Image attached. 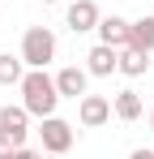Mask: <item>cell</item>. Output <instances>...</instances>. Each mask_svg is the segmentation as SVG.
I'll return each mask as SVG.
<instances>
[{"instance_id":"6da1fadb","label":"cell","mask_w":154,"mask_h":159,"mask_svg":"<svg viewBox=\"0 0 154 159\" xmlns=\"http://www.w3.org/2000/svg\"><path fill=\"white\" fill-rule=\"evenodd\" d=\"M22 90V107L30 116H56V103H60V90H56V78H47V69H26V78L17 82Z\"/></svg>"},{"instance_id":"7a4b0ae2","label":"cell","mask_w":154,"mask_h":159,"mask_svg":"<svg viewBox=\"0 0 154 159\" xmlns=\"http://www.w3.org/2000/svg\"><path fill=\"white\" fill-rule=\"evenodd\" d=\"M56 60V34L47 26H30L22 34V65L26 69H47Z\"/></svg>"},{"instance_id":"3957f363","label":"cell","mask_w":154,"mask_h":159,"mask_svg":"<svg viewBox=\"0 0 154 159\" xmlns=\"http://www.w3.org/2000/svg\"><path fill=\"white\" fill-rule=\"evenodd\" d=\"M26 125H30L26 107H0V151L26 146Z\"/></svg>"},{"instance_id":"277c9868","label":"cell","mask_w":154,"mask_h":159,"mask_svg":"<svg viewBox=\"0 0 154 159\" xmlns=\"http://www.w3.org/2000/svg\"><path fill=\"white\" fill-rule=\"evenodd\" d=\"M39 138H43V151H47V155H64V151L73 146V125L60 120V116H43Z\"/></svg>"},{"instance_id":"5b68a950","label":"cell","mask_w":154,"mask_h":159,"mask_svg":"<svg viewBox=\"0 0 154 159\" xmlns=\"http://www.w3.org/2000/svg\"><path fill=\"white\" fill-rule=\"evenodd\" d=\"M77 120L86 125V129H99L111 120V99H103V95H81L77 99Z\"/></svg>"},{"instance_id":"8992f818","label":"cell","mask_w":154,"mask_h":159,"mask_svg":"<svg viewBox=\"0 0 154 159\" xmlns=\"http://www.w3.org/2000/svg\"><path fill=\"white\" fill-rule=\"evenodd\" d=\"M116 69H120V52H116V48L94 43V48L86 52V73H90V78H111Z\"/></svg>"},{"instance_id":"52a82bcc","label":"cell","mask_w":154,"mask_h":159,"mask_svg":"<svg viewBox=\"0 0 154 159\" xmlns=\"http://www.w3.org/2000/svg\"><path fill=\"white\" fill-rule=\"evenodd\" d=\"M64 17H69V30H73V34H86V30L99 26L103 13H99V4H94V0H73Z\"/></svg>"},{"instance_id":"ba28073f","label":"cell","mask_w":154,"mask_h":159,"mask_svg":"<svg viewBox=\"0 0 154 159\" xmlns=\"http://www.w3.org/2000/svg\"><path fill=\"white\" fill-rule=\"evenodd\" d=\"M99 43H107V48H128V17H120V13H111V17H99Z\"/></svg>"},{"instance_id":"9c48e42d","label":"cell","mask_w":154,"mask_h":159,"mask_svg":"<svg viewBox=\"0 0 154 159\" xmlns=\"http://www.w3.org/2000/svg\"><path fill=\"white\" fill-rule=\"evenodd\" d=\"M86 86H90V73H86V69H77V65H69V69H60V73H56V90H60V99H81V95H86Z\"/></svg>"},{"instance_id":"30bf717a","label":"cell","mask_w":154,"mask_h":159,"mask_svg":"<svg viewBox=\"0 0 154 159\" xmlns=\"http://www.w3.org/2000/svg\"><path fill=\"white\" fill-rule=\"evenodd\" d=\"M128 48H141V52H154V13L128 22Z\"/></svg>"},{"instance_id":"8fae6325","label":"cell","mask_w":154,"mask_h":159,"mask_svg":"<svg viewBox=\"0 0 154 159\" xmlns=\"http://www.w3.org/2000/svg\"><path fill=\"white\" fill-rule=\"evenodd\" d=\"M120 73H124V78L150 73V52H141V48H120Z\"/></svg>"},{"instance_id":"7c38bea8","label":"cell","mask_w":154,"mask_h":159,"mask_svg":"<svg viewBox=\"0 0 154 159\" xmlns=\"http://www.w3.org/2000/svg\"><path fill=\"white\" fill-rule=\"evenodd\" d=\"M111 112H116L124 125H133V120L141 116V95H137V90H120V95L111 99Z\"/></svg>"},{"instance_id":"4fadbf2b","label":"cell","mask_w":154,"mask_h":159,"mask_svg":"<svg viewBox=\"0 0 154 159\" xmlns=\"http://www.w3.org/2000/svg\"><path fill=\"white\" fill-rule=\"evenodd\" d=\"M22 78H26V65H22V56H9V52H0V86H17Z\"/></svg>"},{"instance_id":"5bb4252c","label":"cell","mask_w":154,"mask_h":159,"mask_svg":"<svg viewBox=\"0 0 154 159\" xmlns=\"http://www.w3.org/2000/svg\"><path fill=\"white\" fill-rule=\"evenodd\" d=\"M9 159H39V155H34V151H26V146H17V151H13Z\"/></svg>"},{"instance_id":"9a60e30c","label":"cell","mask_w":154,"mask_h":159,"mask_svg":"<svg viewBox=\"0 0 154 159\" xmlns=\"http://www.w3.org/2000/svg\"><path fill=\"white\" fill-rule=\"evenodd\" d=\"M128 159H154V151H146V146H137V151H133Z\"/></svg>"},{"instance_id":"2e32d148","label":"cell","mask_w":154,"mask_h":159,"mask_svg":"<svg viewBox=\"0 0 154 159\" xmlns=\"http://www.w3.org/2000/svg\"><path fill=\"white\" fill-rule=\"evenodd\" d=\"M9 155H13V151H0V159H9Z\"/></svg>"},{"instance_id":"e0dca14e","label":"cell","mask_w":154,"mask_h":159,"mask_svg":"<svg viewBox=\"0 0 154 159\" xmlns=\"http://www.w3.org/2000/svg\"><path fill=\"white\" fill-rule=\"evenodd\" d=\"M39 159H60V155H39Z\"/></svg>"},{"instance_id":"ac0fdd59","label":"cell","mask_w":154,"mask_h":159,"mask_svg":"<svg viewBox=\"0 0 154 159\" xmlns=\"http://www.w3.org/2000/svg\"><path fill=\"white\" fill-rule=\"evenodd\" d=\"M43 4H60V0H43Z\"/></svg>"},{"instance_id":"d6986e66","label":"cell","mask_w":154,"mask_h":159,"mask_svg":"<svg viewBox=\"0 0 154 159\" xmlns=\"http://www.w3.org/2000/svg\"><path fill=\"white\" fill-rule=\"evenodd\" d=\"M150 129H154V112H150Z\"/></svg>"}]
</instances>
